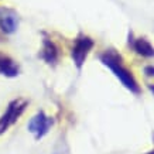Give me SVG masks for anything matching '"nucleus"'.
Wrapping results in <instances>:
<instances>
[{
	"label": "nucleus",
	"instance_id": "5",
	"mask_svg": "<svg viewBox=\"0 0 154 154\" xmlns=\"http://www.w3.org/2000/svg\"><path fill=\"white\" fill-rule=\"evenodd\" d=\"M19 27V16L11 9L0 7V30L6 34L14 33Z\"/></svg>",
	"mask_w": 154,
	"mask_h": 154
},
{
	"label": "nucleus",
	"instance_id": "8",
	"mask_svg": "<svg viewBox=\"0 0 154 154\" xmlns=\"http://www.w3.org/2000/svg\"><path fill=\"white\" fill-rule=\"evenodd\" d=\"M42 58L47 62H55L57 57H58V50H57L55 44L50 40H44V47H42Z\"/></svg>",
	"mask_w": 154,
	"mask_h": 154
},
{
	"label": "nucleus",
	"instance_id": "2",
	"mask_svg": "<svg viewBox=\"0 0 154 154\" xmlns=\"http://www.w3.org/2000/svg\"><path fill=\"white\" fill-rule=\"evenodd\" d=\"M26 106H27V102H20V100H13L10 103L6 113L0 117V134H3L9 129L10 125H13L19 119L20 115L24 112Z\"/></svg>",
	"mask_w": 154,
	"mask_h": 154
},
{
	"label": "nucleus",
	"instance_id": "7",
	"mask_svg": "<svg viewBox=\"0 0 154 154\" xmlns=\"http://www.w3.org/2000/svg\"><path fill=\"white\" fill-rule=\"evenodd\" d=\"M136 52L140 54L143 57H147V58H153L154 57V47L150 44L146 38H139L136 40V42L133 44Z\"/></svg>",
	"mask_w": 154,
	"mask_h": 154
},
{
	"label": "nucleus",
	"instance_id": "10",
	"mask_svg": "<svg viewBox=\"0 0 154 154\" xmlns=\"http://www.w3.org/2000/svg\"><path fill=\"white\" fill-rule=\"evenodd\" d=\"M149 89H150V91H151V92L154 94V85H149Z\"/></svg>",
	"mask_w": 154,
	"mask_h": 154
},
{
	"label": "nucleus",
	"instance_id": "6",
	"mask_svg": "<svg viewBox=\"0 0 154 154\" xmlns=\"http://www.w3.org/2000/svg\"><path fill=\"white\" fill-rule=\"evenodd\" d=\"M0 74L10 76V78L19 75V66L16 65V62L10 57L5 54H0Z\"/></svg>",
	"mask_w": 154,
	"mask_h": 154
},
{
	"label": "nucleus",
	"instance_id": "1",
	"mask_svg": "<svg viewBox=\"0 0 154 154\" xmlns=\"http://www.w3.org/2000/svg\"><path fill=\"white\" fill-rule=\"evenodd\" d=\"M100 61L113 71V74L116 75L119 81L129 91H131L133 94H140V88H139V85L136 82L134 76L131 75V72L127 68L122 65V57L117 52H115L113 50H109V51H106L105 54L100 55Z\"/></svg>",
	"mask_w": 154,
	"mask_h": 154
},
{
	"label": "nucleus",
	"instance_id": "11",
	"mask_svg": "<svg viewBox=\"0 0 154 154\" xmlns=\"http://www.w3.org/2000/svg\"><path fill=\"white\" fill-rule=\"evenodd\" d=\"M147 154H154V150H153V151H149V153H147Z\"/></svg>",
	"mask_w": 154,
	"mask_h": 154
},
{
	"label": "nucleus",
	"instance_id": "3",
	"mask_svg": "<svg viewBox=\"0 0 154 154\" xmlns=\"http://www.w3.org/2000/svg\"><path fill=\"white\" fill-rule=\"evenodd\" d=\"M92 48H94V41L89 37L81 35V37L75 41V45H74V48H72V58H74V62L78 69L82 68L85 60H86V57H88L89 51H91Z\"/></svg>",
	"mask_w": 154,
	"mask_h": 154
},
{
	"label": "nucleus",
	"instance_id": "4",
	"mask_svg": "<svg viewBox=\"0 0 154 154\" xmlns=\"http://www.w3.org/2000/svg\"><path fill=\"white\" fill-rule=\"evenodd\" d=\"M52 125V119L51 117H47L44 115V112H40L37 113L35 116L30 120L28 123V130L35 134V139H41L42 136L47 134L48 129L51 127Z\"/></svg>",
	"mask_w": 154,
	"mask_h": 154
},
{
	"label": "nucleus",
	"instance_id": "9",
	"mask_svg": "<svg viewBox=\"0 0 154 154\" xmlns=\"http://www.w3.org/2000/svg\"><path fill=\"white\" fill-rule=\"evenodd\" d=\"M144 74L147 75V76H154V66H146Z\"/></svg>",
	"mask_w": 154,
	"mask_h": 154
}]
</instances>
